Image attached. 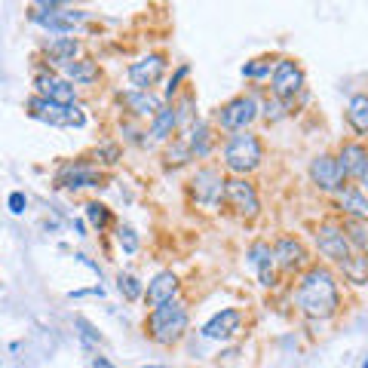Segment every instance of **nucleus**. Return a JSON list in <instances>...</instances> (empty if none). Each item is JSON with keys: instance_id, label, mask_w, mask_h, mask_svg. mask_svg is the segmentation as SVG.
<instances>
[{"instance_id": "37", "label": "nucleus", "mask_w": 368, "mask_h": 368, "mask_svg": "<svg viewBox=\"0 0 368 368\" xmlns=\"http://www.w3.org/2000/svg\"><path fill=\"white\" fill-rule=\"evenodd\" d=\"M95 160L105 163V166H117V163H120V144H114V142L99 144V147H95Z\"/></svg>"}, {"instance_id": "46", "label": "nucleus", "mask_w": 368, "mask_h": 368, "mask_svg": "<svg viewBox=\"0 0 368 368\" xmlns=\"http://www.w3.org/2000/svg\"><path fill=\"white\" fill-rule=\"evenodd\" d=\"M142 368H166V365H142Z\"/></svg>"}, {"instance_id": "2", "label": "nucleus", "mask_w": 368, "mask_h": 368, "mask_svg": "<svg viewBox=\"0 0 368 368\" xmlns=\"http://www.w3.org/2000/svg\"><path fill=\"white\" fill-rule=\"evenodd\" d=\"M264 163V142L252 129L233 132L221 144V166L231 172V178H249L258 166Z\"/></svg>"}, {"instance_id": "28", "label": "nucleus", "mask_w": 368, "mask_h": 368, "mask_svg": "<svg viewBox=\"0 0 368 368\" xmlns=\"http://www.w3.org/2000/svg\"><path fill=\"white\" fill-rule=\"evenodd\" d=\"M163 160H166L169 169H178V166H184V163H190V160H194V153H190V147H187V142H184V135L169 138L166 151H163Z\"/></svg>"}, {"instance_id": "16", "label": "nucleus", "mask_w": 368, "mask_h": 368, "mask_svg": "<svg viewBox=\"0 0 368 368\" xmlns=\"http://www.w3.org/2000/svg\"><path fill=\"white\" fill-rule=\"evenodd\" d=\"M335 160H337V166H341V172H344V178H362L365 175V169H368V147L362 142H353V138H347V142H341V147H337V153H335Z\"/></svg>"}, {"instance_id": "42", "label": "nucleus", "mask_w": 368, "mask_h": 368, "mask_svg": "<svg viewBox=\"0 0 368 368\" xmlns=\"http://www.w3.org/2000/svg\"><path fill=\"white\" fill-rule=\"evenodd\" d=\"M123 129H126V132H129V135H126V138H129V142H135V144H144V138H142V135H144V132H142V129H138V126H129V123H126V126H123Z\"/></svg>"}, {"instance_id": "10", "label": "nucleus", "mask_w": 368, "mask_h": 368, "mask_svg": "<svg viewBox=\"0 0 368 368\" xmlns=\"http://www.w3.org/2000/svg\"><path fill=\"white\" fill-rule=\"evenodd\" d=\"M310 264V252H307L304 240L292 237V233H283L274 242V267H279L283 274H301Z\"/></svg>"}, {"instance_id": "15", "label": "nucleus", "mask_w": 368, "mask_h": 368, "mask_svg": "<svg viewBox=\"0 0 368 368\" xmlns=\"http://www.w3.org/2000/svg\"><path fill=\"white\" fill-rule=\"evenodd\" d=\"M178 289H181V279L178 274H172V270H160V274H153L147 279L144 285V304L151 307H160V304H169V301H178Z\"/></svg>"}, {"instance_id": "32", "label": "nucleus", "mask_w": 368, "mask_h": 368, "mask_svg": "<svg viewBox=\"0 0 368 368\" xmlns=\"http://www.w3.org/2000/svg\"><path fill=\"white\" fill-rule=\"evenodd\" d=\"M117 292L123 294V301H142L144 298V283L132 274H117Z\"/></svg>"}, {"instance_id": "30", "label": "nucleus", "mask_w": 368, "mask_h": 368, "mask_svg": "<svg viewBox=\"0 0 368 368\" xmlns=\"http://www.w3.org/2000/svg\"><path fill=\"white\" fill-rule=\"evenodd\" d=\"M274 62L276 58L270 56H261V58H252V62H246L240 68V74L246 80H255V83H261V80H270V71H274Z\"/></svg>"}, {"instance_id": "14", "label": "nucleus", "mask_w": 368, "mask_h": 368, "mask_svg": "<svg viewBox=\"0 0 368 368\" xmlns=\"http://www.w3.org/2000/svg\"><path fill=\"white\" fill-rule=\"evenodd\" d=\"M242 319H246V313L240 310V307H224V310H218L212 316L209 322L200 328V335L206 341H231V337H237L242 331Z\"/></svg>"}, {"instance_id": "18", "label": "nucleus", "mask_w": 368, "mask_h": 368, "mask_svg": "<svg viewBox=\"0 0 368 368\" xmlns=\"http://www.w3.org/2000/svg\"><path fill=\"white\" fill-rule=\"evenodd\" d=\"M120 105L126 108V114L135 117V120H144V117H151V120H153V114L163 108V101H160L153 92L126 90V92H120Z\"/></svg>"}, {"instance_id": "8", "label": "nucleus", "mask_w": 368, "mask_h": 368, "mask_svg": "<svg viewBox=\"0 0 368 368\" xmlns=\"http://www.w3.org/2000/svg\"><path fill=\"white\" fill-rule=\"evenodd\" d=\"M313 242H316V249H319V255L331 264H341L353 255L341 221H322V224L316 227V233H313Z\"/></svg>"}, {"instance_id": "23", "label": "nucleus", "mask_w": 368, "mask_h": 368, "mask_svg": "<svg viewBox=\"0 0 368 368\" xmlns=\"http://www.w3.org/2000/svg\"><path fill=\"white\" fill-rule=\"evenodd\" d=\"M80 58V40L77 37H53L47 43V62L56 68H65L68 62Z\"/></svg>"}, {"instance_id": "20", "label": "nucleus", "mask_w": 368, "mask_h": 368, "mask_svg": "<svg viewBox=\"0 0 368 368\" xmlns=\"http://www.w3.org/2000/svg\"><path fill=\"white\" fill-rule=\"evenodd\" d=\"M184 142H187L190 153H194V160H206L212 151H215V129H212V123L206 120H196L194 126L187 129V135H184Z\"/></svg>"}, {"instance_id": "9", "label": "nucleus", "mask_w": 368, "mask_h": 368, "mask_svg": "<svg viewBox=\"0 0 368 368\" xmlns=\"http://www.w3.org/2000/svg\"><path fill=\"white\" fill-rule=\"evenodd\" d=\"M224 206L240 218H255L261 212L258 190L249 178H227L224 181Z\"/></svg>"}, {"instance_id": "47", "label": "nucleus", "mask_w": 368, "mask_h": 368, "mask_svg": "<svg viewBox=\"0 0 368 368\" xmlns=\"http://www.w3.org/2000/svg\"><path fill=\"white\" fill-rule=\"evenodd\" d=\"M362 368H368V356H365V359H362Z\"/></svg>"}, {"instance_id": "21", "label": "nucleus", "mask_w": 368, "mask_h": 368, "mask_svg": "<svg viewBox=\"0 0 368 368\" xmlns=\"http://www.w3.org/2000/svg\"><path fill=\"white\" fill-rule=\"evenodd\" d=\"M335 196H337V209L344 212V218L368 221V196L356 187V184H344Z\"/></svg>"}, {"instance_id": "40", "label": "nucleus", "mask_w": 368, "mask_h": 368, "mask_svg": "<svg viewBox=\"0 0 368 368\" xmlns=\"http://www.w3.org/2000/svg\"><path fill=\"white\" fill-rule=\"evenodd\" d=\"M86 294H95V298H105V285H92V289H74L68 292V298H86Z\"/></svg>"}, {"instance_id": "43", "label": "nucleus", "mask_w": 368, "mask_h": 368, "mask_svg": "<svg viewBox=\"0 0 368 368\" xmlns=\"http://www.w3.org/2000/svg\"><path fill=\"white\" fill-rule=\"evenodd\" d=\"M90 362H92V368H114L105 356H101V353H95V356H90Z\"/></svg>"}, {"instance_id": "12", "label": "nucleus", "mask_w": 368, "mask_h": 368, "mask_svg": "<svg viewBox=\"0 0 368 368\" xmlns=\"http://www.w3.org/2000/svg\"><path fill=\"white\" fill-rule=\"evenodd\" d=\"M166 56L163 53H147L142 56L138 62H132L129 68H126V77H129V83H132V90H138V92H151L153 86L163 80V74H166Z\"/></svg>"}, {"instance_id": "6", "label": "nucleus", "mask_w": 368, "mask_h": 368, "mask_svg": "<svg viewBox=\"0 0 368 368\" xmlns=\"http://www.w3.org/2000/svg\"><path fill=\"white\" fill-rule=\"evenodd\" d=\"M304 86H307L304 68H301L294 58H276L274 71H270V95L289 105L294 95L304 92Z\"/></svg>"}, {"instance_id": "13", "label": "nucleus", "mask_w": 368, "mask_h": 368, "mask_svg": "<svg viewBox=\"0 0 368 368\" xmlns=\"http://www.w3.org/2000/svg\"><path fill=\"white\" fill-rule=\"evenodd\" d=\"M310 181H313L316 190H322V194H337V190L347 184L341 166H337V160H335V153H319V157L310 160Z\"/></svg>"}, {"instance_id": "4", "label": "nucleus", "mask_w": 368, "mask_h": 368, "mask_svg": "<svg viewBox=\"0 0 368 368\" xmlns=\"http://www.w3.org/2000/svg\"><path fill=\"white\" fill-rule=\"evenodd\" d=\"M261 117V105H258V99L252 92H240L233 95V99H227L224 105L215 110V126L224 129L227 135H233V132H246L252 129V123Z\"/></svg>"}, {"instance_id": "44", "label": "nucleus", "mask_w": 368, "mask_h": 368, "mask_svg": "<svg viewBox=\"0 0 368 368\" xmlns=\"http://www.w3.org/2000/svg\"><path fill=\"white\" fill-rule=\"evenodd\" d=\"M71 227H74V233H77V237H86V221H83V218L71 221Z\"/></svg>"}, {"instance_id": "39", "label": "nucleus", "mask_w": 368, "mask_h": 368, "mask_svg": "<svg viewBox=\"0 0 368 368\" xmlns=\"http://www.w3.org/2000/svg\"><path fill=\"white\" fill-rule=\"evenodd\" d=\"M68 126H74V129L86 126V114H83V108H80V105H71L68 108Z\"/></svg>"}, {"instance_id": "19", "label": "nucleus", "mask_w": 368, "mask_h": 368, "mask_svg": "<svg viewBox=\"0 0 368 368\" xmlns=\"http://www.w3.org/2000/svg\"><path fill=\"white\" fill-rule=\"evenodd\" d=\"M25 108H28V117H31V120L49 123V126H68V108H58V105L47 101L43 95H37V92L25 101Z\"/></svg>"}, {"instance_id": "26", "label": "nucleus", "mask_w": 368, "mask_h": 368, "mask_svg": "<svg viewBox=\"0 0 368 368\" xmlns=\"http://www.w3.org/2000/svg\"><path fill=\"white\" fill-rule=\"evenodd\" d=\"M341 274L353 285H368V258H365V252H353L347 261H341Z\"/></svg>"}, {"instance_id": "3", "label": "nucleus", "mask_w": 368, "mask_h": 368, "mask_svg": "<svg viewBox=\"0 0 368 368\" xmlns=\"http://www.w3.org/2000/svg\"><path fill=\"white\" fill-rule=\"evenodd\" d=\"M187 328H190V313L181 301L160 304V307H153V310H147V316H144V335L151 337L157 347H175V344H181Z\"/></svg>"}, {"instance_id": "45", "label": "nucleus", "mask_w": 368, "mask_h": 368, "mask_svg": "<svg viewBox=\"0 0 368 368\" xmlns=\"http://www.w3.org/2000/svg\"><path fill=\"white\" fill-rule=\"evenodd\" d=\"M359 190H362V194L368 196V169H365V175H362V178H359Z\"/></svg>"}, {"instance_id": "5", "label": "nucleus", "mask_w": 368, "mask_h": 368, "mask_svg": "<svg viewBox=\"0 0 368 368\" xmlns=\"http://www.w3.org/2000/svg\"><path fill=\"white\" fill-rule=\"evenodd\" d=\"M224 181H227V175L218 166H200L194 172V178H190V196H194V203L215 212L224 203Z\"/></svg>"}, {"instance_id": "24", "label": "nucleus", "mask_w": 368, "mask_h": 368, "mask_svg": "<svg viewBox=\"0 0 368 368\" xmlns=\"http://www.w3.org/2000/svg\"><path fill=\"white\" fill-rule=\"evenodd\" d=\"M347 126L356 135L368 138V92H356L347 101Z\"/></svg>"}, {"instance_id": "7", "label": "nucleus", "mask_w": 368, "mask_h": 368, "mask_svg": "<svg viewBox=\"0 0 368 368\" xmlns=\"http://www.w3.org/2000/svg\"><path fill=\"white\" fill-rule=\"evenodd\" d=\"M105 184V175L95 163H86V160H71L56 172V187L58 190H86V187H101Z\"/></svg>"}, {"instance_id": "25", "label": "nucleus", "mask_w": 368, "mask_h": 368, "mask_svg": "<svg viewBox=\"0 0 368 368\" xmlns=\"http://www.w3.org/2000/svg\"><path fill=\"white\" fill-rule=\"evenodd\" d=\"M175 129H178V117H175V108L166 105L153 114L151 120V138H157V142H169V138H175Z\"/></svg>"}, {"instance_id": "35", "label": "nucleus", "mask_w": 368, "mask_h": 368, "mask_svg": "<svg viewBox=\"0 0 368 368\" xmlns=\"http://www.w3.org/2000/svg\"><path fill=\"white\" fill-rule=\"evenodd\" d=\"M261 117H264L267 123H279V120H285V117H289V105L270 95V99L261 101Z\"/></svg>"}, {"instance_id": "33", "label": "nucleus", "mask_w": 368, "mask_h": 368, "mask_svg": "<svg viewBox=\"0 0 368 368\" xmlns=\"http://www.w3.org/2000/svg\"><path fill=\"white\" fill-rule=\"evenodd\" d=\"M175 108V117H178V126H194L196 123V110H194V92H181L178 99L172 101Z\"/></svg>"}, {"instance_id": "1", "label": "nucleus", "mask_w": 368, "mask_h": 368, "mask_svg": "<svg viewBox=\"0 0 368 368\" xmlns=\"http://www.w3.org/2000/svg\"><path fill=\"white\" fill-rule=\"evenodd\" d=\"M294 304L307 319H335L341 310V289H337L335 270H328L326 264H310L307 270H301L294 285Z\"/></svg>"}, {"instance_id": "22", "label": "nucleus", "mask_w": 368, "mask_h": 368, "mask_svg": "<svg viewBox=\"0 0 368 368\" xmlns=\"http://www.w3.org/2000/svg\"><path fill=\"white\" fill-rule=\"evenodd\" d=\"M62 77L68 80V83H77V86H92V83H99L101 68H99V62H95V58L80 56V58H74V62L65 65Z\"/></svg>"}, {"instance_id": "41", "label": "nucleus", "mask_w": 368, "mask_h": 368, "mask_svg": "<svg viewBox=\"0 0 368 368\" xmlns=\"http://www.w3.org/2000/svg\"><path fill=\"white\" fill-rule=\"evenodd\" d=\"M74 261H80V264H83V267H90L92 274L101 279V267H99V261H92L90 255H83V252H74Z\"/></svg>"}, {"instance_id": "31", "label": "nucleus", "mask_w": 368, "mask_h": 368, "mask_svg": "<svg viewBox=\"0 0 368 368\" xmlns=\"http://www.w3.org/2000/svg\"><path fill=\"white\" fill-rule=\"evenodd\" d=\"M114 240H117V246H120L123 255H135L138 249H142V237L135 233V227H132V224H117L114 227Z\"/></svg>"}, {"instance_id": "48", "label": "nucleus", "mask_w": 368, "mask_h": 368, "mask_svg": "<svg viewBox=\"0 0 368 368\" xmlns=\"http://www.w3.org/2000/svg\"><path fill=\"white\" fill-rule=\"evenodd\" d=\"M365 258H368V249H365Z\"/></svg>"}, {"instance_id": "11", "label": "nucleus", "mask_w": 368, "mask_h": 368, "mask_svg": "<svg viewBox=\"0 0 368 368\" xmlns=\"http://www.w3.org/2000/svg\"><path fill=\"white\" fill-rule=\"evenodd\" d=\"M34 90H37V95H43V99L53 101L58 108L77 105V86L68 83V80L56 71H47V68L37 71L34 74Z\"/></svg>"}, {"instance_id": "38", "label": "nucleus", "mask_w": 368, "mask_h": 368, "mask_svg": "<svg viewBox=\"0 0 368 368\" xmlns=\"http://www.w3.org/2000/svg\"><path fill=\"white\" fill-rule=\"evenodd\" d=\"M6 206H10L12 215H25V209H28V196H25V190H12V194L6 196Z\"/></svg>"}, {"instance_id": "27", "label": "nucleus", "mask_w": 368, "mask_h": 368, "mask_svg": "<svg viewBox=\"0 0 368 368\" xmlns=\"http://www.w3.org/2000/svg\"><path fill=\"white\" fill-rule=\"evenodd\" d=\"M83 215H86V224L92 227V231H99V233H105L110 224H114V215H110V209L105 203H99V200H90L83 206Z\"/></svg>"}, {"instance_id": "36", "label": "nucleus", "mask_w": 368, "mask_h": 368, "mask_svg": "<svg viewBox=\"0 0 368 368\" xmlns=\"http://www.w3.org/2000/svg\"><path fill=\"white\" fill-rule=\"evenodd\" d=\"M187 77H190V65H178V68H175V74L169 77V86H166V105H172V101L181 95V83H184Z\"/></svg>"}, {"instance_id": "17", "label": "nucleus", "mask_w": 368, "mask_h": 368, "mask_svg": "<svg viewBox=\"0 0 368 368\" xmlns=\"http://www.w3.org/2000/svg\"><path fill=\"white\" fill-rule=\"evenodd\" d=\"M249 264L255 267L258 274V283L264 285V289H274L276 285V267H274V246H270L267 240H255L252 246H249Z\"/></svg>"}, {"instance_id": "29", "label": "nucleus", "mask_w": 368, "mask_h": 368, "mask_svg": "<svg viewBox=\"0 0 368 368\" xmlns=\"http://www.w3.org/2000/svg\"><path fill=\"white\" fill-rule=\"evenodd\" d=\"M341 227H344V233H347L350 249H359V252H365V249H368V221L344 218V221H341Z\"/></svg>"}, {"instance_id": "34", "label": "nucleus", "mask_w": 368, "mask_h": 368, "mask_svg": "<svg viewBox=\"0 0 368 368\" xmlns=\"http://www.w3.org/2000/svg\"><path fill=\"white\" fill-rule=\"evenodd\" d=\"M74 328H80V341L92 344V347H101V344H105V335H101L86 316H74Z\"/></svg>"}]
</instances>
